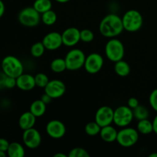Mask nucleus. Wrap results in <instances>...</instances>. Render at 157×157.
<instances>
[{
    "instance_id": "obj_1",
    "label": "nucleus",
    "mask_w": 157,
    "mask_h": 157,
    "mask_svg": "<svg viewBox=\"0 0 157 157\" xmlns=\"http://www.w3.org/2000/svg\"><path fill=\"white\" fill-rule=\"evenodd\" d=\"M99 31L101 35L105 38H117L124 31L122 17L117 14H108L100 22Z\"/></svg>"
},
{
    "instance_id": "obj_2",
    "label": "nucleus",
    "mask_w": 157,
    "mask_h": 157,
    "mask_svg": "<svg viewBox=\"0 0 157 157\" xmlns=\"http://www.w3.org/2000/svg\"><path fill=\"white\" fill-rule=\"evenodd\" d=\"M124 30L129 32H136L140 30L144 24V18L139 11L130 9L122 16Z\"/></svg>"
},
{
    "instance_id": "obj_3",
    "label": "nucleus",
    "mask_w": 157,
    "mask_h": 157,
    "mask_svg": "<svg viewBox=\"0 0 157 157\" xmlns=\"http://www.w3.org/2000/svg\"><path fill=\"white\" fill-rule=\"evenodd\" d=\"M105 55L109 61L117 62L124 59L125 55V48L122 41L117 38H110L106 43Z\"/></svg>"
},
{
    "instance_id": "obj_4",
    "label": "nucleus",
    "mask_w": 157,
    "mask_h": 157,
    "mask_svg": "<svg viewBox=\"0 0 157 157\" xmlns=\"http://www.w3.org/2000/svg\"><path fill=\"white\" fill-rule=\"evenodd\" d=\"M2 71L8 76L17 78L24 73V65L17 57L7 55L2 61Z\"/></svg>"
},
{
    "instance_id": "obj_5",
    "label": "nucleus",
    "mask_w": 157,
    "mask_h": 157,
    "mask_svg": "<svg viewBox=\"0 0 157 157\" xmlns=\"http://www.w3.org/2000/svg\"><path fill=\"white\" fill-rule=\"evenodd\" d=\"M18 22L25 27H35L41 21V14L33 6L25 7L21 9L18 15Z\"/></svg>"
},
{
    "instance_id": "obj_6",
    "label": "nucleus",
    "mask_w": 157,
    "mask_h": 157,
    "mask_svg": "<svg viewBox=\"0 0 157 157\" xmlns=\"http://www.w3.org/2000/svg\"><path fill=\"white\" fill-rule=\"evenodd\" d=\"M139 134L136 129L130 127H123L118 131L117 142L122 147H132L139 140Z\"/></svg>"
},
{
    "instance_id": "obj_7",
    "label": "nucleus",
    "mask_w": 157,
    "mask_h": 157,
    "mask_svg": "<svg viewBox=\"0 0 157 157\" xmlns=\"http://www.w3.org/2000/svg\"><path fill=\"white\" fill-rule=\"evenodd\" d=\"M86 57L84 52L79 48H73L69 51L64 58L67 70L78 71L84 67Z\"/></svg>"
},
{
    "instance_id": "obj_8",
    "label": "nucleus",
    "mask_w": 157,
    "mask_h": 157,
    "mask_svg": "<svg viewBox=\"0 0 157 157\" xmlns=\"http://www.w3.org/2000/svg\"><path fill=\"white\" fill-rule=\"evenodd\" d=\"M134 119L133 109L128 106H120L114 110L113 124L121 128L128 127Z\"/></svg>"
},
{
    "instance_id": "obj_9",
    "label": "nucleus",
    "mask_w": 157,
    "mask_h": 157,
    "mask_svg": "<svg viewBox=\"0 0 157 157\" xmlns=\"http://www.w3.org/2000/svg\"><path fill=\"white\" fill-rule=\"evenodd\" d=\"M104 64V60L102 55L97 52H94L86 57L84 67L88 74L95 75L101 71Z\"/></svg>"
},
{
    "instance_id": "obj_10",
    "label": "nucleus",
    "mask_w": 157,
    "mask_h": 157,
    "mask_svg": "<svg viewBox=\"0 0 157 157\" xmlns=\"http://www.w3.org/2000/svg\"><path fill=\"white\" fill-rule=\"evenodd\" d=\"M22 141L24 145L31 150L36 149L41 144V135L35 127L24 130L22 133Z\"/></svg>"
},
{
    "instance_id": "obj_11",
    "label": "nucleus",
    "mask_w": 157,
    "mask_h": 157,
    "mask_svg": "<svg viewBox=\"0 0 157 157\" xmlns=\"http://www.w3.org/2000/svg\"><path fill=\"white\" fill-rule=\"evenodd\" d=\"M114 110L109 106H102L99 107L95 113L94 121L101 127L110 125L113 123Z\"/></svg>"
},
{
    "instance_id": "obj_12",
    "label": "nucleus",
    "mask_w": 157,
    "mask_h": 157,
    "mask_svg": "<svg viewBox=\"0 0 157 157\" xmlns=\"http://www.w3.org/2000/svg\"><path fill=\"white\" fill-rule=\"evenodd\" d=\"M45 131L48 136L52 139H61L65 135L66 127L59 120H52L46 124Z\"/></svg>"
},
{
    "instance_id": "obj_13",
    "label": "nucleus",
    "mask_w": 157,
    "mask_h": 157,
    "mask_svg": "<svg viewBox=\"0 0 157 157\" xmlns=\"http://www.w3.org/2000/svg\"><path fill=\"white\" fill-rule=\"evenodd\" d=\"M44 92L53 99L61 98L66 92L65 84L61 80H50L48 84L44 87Z\"/></svg>"
},
{
    "instance_id": "obj_14",
    "label": "nucleus",
    "mask_w": 157,
    "mask_h": 157,
    "mask_svg": "<svg viewBox=\"0 0 157 157\" xmlns=\"http://www.w3.org/2000/svg\"><path fill=\"white\" fill-rule=\"evenodd\" d=\"M46 50L55 51L59 49L63 44L61 33L58 32H51L46 34L41 41Z\"/></svg>"
},
{
    "instance_id": "obj_15",
    "label": "nucleus",
    "mask_w": 157,
    "mask_h": 157,
    "mask_svg": "<svg viewBox=\"0 0 157 157\" xmlns=\"http://www.w3.org/2000/svg\"><path fill=\"white\" fill-rule=\"evenodd\" d=\"M63 44L67 47H74L81 41V31L76 27H69L61 33Z\"/></svg>"
},
{
    "instance_id": "obj_16",
    "label": "nucleus",
    "mask_w": 157,
    "mask_h": 157,
    "mask_svg": "<svg viewBox=\"0 0 157 157\" xmlns=\"http://www.w3.org/2000/svg\"><path fill=\"white\" fill-rule=\"evenodd\" d=\"M16 87L23 91H30L36 87L35 76L23 73L16 78Z\"/></svg>"
},
{
    "instance_id": "obj_17",
    "label": "nucleus",
    "mask_w": 157,
    "mask_h": 157,
    "mask_svg": "<svg viewBox=\"0 0 157 157\" xmlns=\"http://www.w3.org/2000/svg\"><path fill=\"white\" fill-rule=\"evenodd\" d=\"M36 117L30 110L21 113L18 118V126L20 129L24 131L28 129L34 127L36 124Z\"/></svg>"
},
{
    "instance_id": "obj_18",
    "label": "nucleus",
    "mask_w": 157,
    "mask_h": 157,
    "mask_svg": "<svg viewBox=\"0 0 157 157\" xmlns=\"http://www.w3.org/2000/svg\"><path fill=\"white\" fill-rule=\"evenodd\" d=\"M118 130L114 127L110 125L101 127L100 136L101 140L106 143H113L117 141Z\"/></svg>"
},
{
    "instance_id": "obj_19",
    "label": "nucleus",
    "mask_w": 157,
    "mask_h": 157,
    "mask_svg": "<svg viewBox=\"0 0 157 157\" xmlns=\"http://www.w3.org/2000/svg\"><path fill=\"white\" fill-rule=\"evenodd\" d=\"M46 107H47V104L43 102L41 99L35 100V101H34L31 104L30 107H29V110L37 118L41 117L44 116V113H45Z\"/></svg>"
},
{
    "instance_id": "obj_20",
    "label": "nucleus",
    "mask_w": 157,
    "mask_h": 157,
    "mask_svg": "<svg viewBox=\"0 0 157 157\" xmlns=\"http://www.w3.org/2000/svg\"><path fill=\"white\" fill-rule=\"evenodd\" d=\"M25 155V150L22 144L18 142L10 143L7 150V156L9 157H23Z\"/></svg>"
},
{
    "instance_id": "obj_21",
    "label": "nucleus",
    "mask_w": 157,
    "mask_h": 157,
    "mask_svg": "<svg viewBox=\"0 0 157 157\" xmlns=\"http://www.w3.org/2000/svg\"><path fill=\"white\" fill-rule=\"evenodd\" d=\"M114 71L118 76L120 77H127L130 73V66L128 63L124 60H121L114 64Z\"/></svg>"
},
{
    "instance_id": "obj_22",
    "label": "nucleus",
    "mask_w": 157,
    "mask_h": 157,
    "mask_svg": "<svg viewBox=\"0 0 157 157\" xmlns=\"http://www.w3.org/2000/svg\"><path fill=\"white\" fill-rule=\"evenodd\" d=\"M136 130L140 133L143 135H149L153 133V121H149L147 119L138 121L137 125H136Z\"/></svg>"
},
{
    "instance_id": "obj_23",
    "label": "nucleus",
    "mask_w": 157,
    "mask_h": 157,
    "mask_svg": "<svg viewBox=\"0 0 157 157\" xmlns=\"http://www.w3.org/2000/svg\"><path fill=\"white\" fill-rule=\"evenodd\" d=\"M50 68L52 72L55 74H60L67 70V64L64 58H57L52 60L50 64Z\"/></svg>"
},
{
    "instance_id": "obj_24",
    "label": "nucleus",
    "mask_w": 157,
    "mask_h": 157,
    "mask_svg": "<svg viewBox=\"0 0 157 157\" xmlns=\"http://www.w3.org/2000/svg\"><path fill=\"white\" fill-rule=\"evenodd\" d=\"M16 87V78L8 76L2 71L0 78V87L1 89H12Z\"/></svg>"
},
{
    "instance_id": "obj_25",
    "label": "nucleus",
    "mask_w": 157,
    "mask_h": 157,
    "mask_svg": "<svg viewBox=\"0 0 157 157\" xmlns=\"http://www.w3.org/2000/svg\"><path fill=\"white\" fill-rule=\"evenodd\" d=\"M57 19H58L57 13L55 11L52 10V9L41 14V21L45 25H55L56 23Z\"/></svg>"
},
{
    "instance_id": "obj_26",
    "label": "nucleus",
    "mask_w": 157,
    "mask_h": 157,
    "mask_svg": "<svg viewBox=\"0 0 157 157\" xmlns=\"http://www.w3.org/2000/svg\"><path fill=\"white\" fill-rule=\"evenodd\" d=\"M33 7L39 13L42 14L52 9V2L51 0H35L33 3Z\"/></svg>"
},
{
    "instance_id": "obj_27",
    "label": "nucleus",
    "mask_w": 157,
    "mask_h": 157,
    "mask_svg": "<svg viewBox=\"0 0 157 157\" xmlns=\"http://www.w3.org/2000/svg\"><path fill=\"white\" fill-rule=\"evenodd\" d=\"M101 130V127L96 121H90L87 123L84 127V131L86 134L90 136H95L100 135Z\"/></svg>"
},
{
    "instance_id": "obj_28",
    "label": "nucleus",
    "mask_w": 157,
    "mask_h": 157,
    "mask_svg": "<svg viewBox=\"0 0 157 157\" xmlns=\"http://www.w3.org/2000/svg\"><path fill=\"white\" fill-rule=\"evenodd\" d=\"M45 50L46 48L42 41H38L32 44L30 49V52L32 57L38 58H41L44 55Z\"/></svg>"
},
{
    "instance_id": "obj_29",
    "label": "nucleus",
    "mask_w": 157,
    "mask_h": 157,
    "mask_svg": "<svg viewBox=\"0 0 157 157\" xmlns=\"http://www.w3.org/2000/svg\"><path fill=\"white\" fill-rule=\"evenodd\" d=\"M133 112L134 118L137 121L147 119L149 117L148 109L144 105H139L136 108L133 109Z\"/></svg>"
},
{
    "instance_id": "obj_30",
    "label": "nucleus",
    "mask_w": 157,
    "mask_h": 157,
    "mask_svg": "<svg viewBox=\"0 0 157 157\" xmlns=\"http://www.w3.org/2000/svg\"><path fill=\"white\" fill-rule=\"evenodd\" d=\"M35 79L36 87H40V88H44L47 86V84H48L49 81H50L48 75L44 73H41V72L38 73L35 75Z\"/></svg>"
},
{
    "instance_id": "obj_31",
    "label": "nucleus",
    "mask_w": 157,
    "mask_h": 157,
    "mask_svg": "<svg viewBox=\"0 0 157 157\" xmlns=\"http://www.w3.org/2000/svg\"><path fill=\"white\" fill-rule=\"evenodd\" d=\"M94 39V33L90 29H84L81 30V41L90 43Z\"/></svg>"
},
{
    "instance_id": "obj_32",
    "label": "nucleus",
    "mask_w": 157,
    "mask_h": 157,
    "mask_svg": "<svg viewBox=\"0 0 157 157\" xmlns=\"http://www.w3.org/2000/svg\"><path fill=\"white\" fill-rule=\"evenodd\" d=\"M69 157H89L90 154L85 149L82 147H75L68 153Z\"/></svg>"
},
{
    "instance_id": "obj_33",
    "label": "nucleus",
    "mask_w": 157,
    "mask_h": 157,
    "mask_svg": "<svg viewBox=\"0 0 157 157\" xmlns=\"http://www.w3.org/2000/svg\"><path fill=\"white\" fill-rule=\"evenodd\" d=\"M149 102H150V107L157 112V88L154 89L150 93V97H149Z\"/></svg>"
},
{
    "instance_id": "obj_34",
    "label": "nucleus",
    "mask_w": 157,
    "mask_h": 157,
    "mask_svg": "<svg viewBox=\"0 0 157 157\" xmlns=\"http://www.w3.org/2000/svg\"><path fill=\"white\" fill-rule=\"evenodd\" d=\"M140 105L139 101H138L137 98H134V97H132V98H130L127 101V106L130 107L131 109L136 108V107Z\"/></svg>"
},
{
    "instance_id": "obj_35",
    "label": "nucleus",
    "mask_w": 157,
    "mask_h": 157,
    "mask_svg": "<svg viewBox=\"0 0 157 157\" xmlns=\"http://www.w3.org/2000/svg\"><path fill=\"white\" fill-rule=\"evenodd\" d=\"M10 143L5 138L0 139V151H4L7 153V150L9 149Z\"/></svg>"
},
{
    "instance_id": "obj_36",
    "label": "nucleus",
    "mask_w": 157,
    "mask_h": 157,
    "mask_svg": "<svg viewBox=\"0 0 157 157\" xmlns=\"http://www.w3.org/2000/svg\"><path fill=\"white\" fill-rule=\"evenodd\" d=\"M40 99H41V101H43V102L45 103L46 104H50L51 102H52V100H53V98H51V97L49 96V95L48 94H46L45 92H44V93L43 94H41V98H40Z\"/></svg>"
},
{
    "instance_id": "obj_37",
    "label": "nucleus",
    "mask_w": 157,
    "mask_h": 157,
    "mask_svg": "<svg viewBox=\"0 0 157 157\" xmlns=\"http://www.w3.org/2000/svg\"><path fill=\"white\" fill-rule=\"evenodd\" d=\"M6 12V6L2 1H0V17H2Z\"/></svg>"
},
{
    "instance_id": "obj_38",
    "label": "nucleus",
    "mask_w": 157,
    "mask_h": 157,
    "mask_svg": "<svg viewBox=\"0 0 157 157\" xmlns=\"http://www.w3.org/2000/svg\"><path fill=\"white\" fill-rule=\"evenodd\" d=\"M153 133H155L157 135V114L155 116L154 119H153Z\"/></svg>"
},
{
    "instance_id": "obj_39",
    "label": "nucleus",
    "mask_w": 157,
    "mask_h": 157,
    "mask_svg": "<svg viewBox=\"0 0 157 157\" xmlns=\"http://www.w3.org/2000/svg\"><path fill=\"white\" fill-rule=\"evenodd\" d=\"M68 155H66L63 153H57L54 155V157H67Z\"/></svg>"
},
{
    "instance_id": "obj_40",
    "label": "nucleus",
    "mask_w": 157,
    "mask_h": 157,
    "mask_svg": "<svg viewBox=\"0 0 157 157\" xmlns=\"http://www.w3.org/2000/svg\"><path fill=\"white\" fill-rule=\"evenodd\" d=\"M55 1L58 3H66V2H68L70 0H55Z\"/></svg>"
},
{
    "instance_id": "obj_41",
    "label": "nucleus",
    "mask_w": 157,
    "mask_h": 157,
    "mask_svg": "<svg viewBox=\"0 0 157 157\" xmlns=\"http://www.w3.org/2000/svg\"><path fill=\"white\" fill-rule=\"evenodd\" d=\"M149 157H157V153H153L149 155Z\"/></svg>"
}]
</instances>
